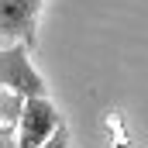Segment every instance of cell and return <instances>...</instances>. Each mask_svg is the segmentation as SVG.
Instances as JSON below:
<instances>
[{
    "instance_id": "cell-1",
    "label": "cell",
    "mask_w": 148,
    "mask_h": 148,
    "mask_svg": "<svg viewBox=\"0 0 148 148\" xmlns=\"http://www.w3.org/2000/svg\"><path fill=\"white\" fill-rule=\"evenodd\" d=\"M31 48L24 45H3L0 48V90H10L24 100H35V97H48V86H45V76L35 69Z\"/></svg>"
},
{
    "instance_id": "cell-2",
    "label": "cell",
    "mask_w": 148,
    "mask_h": 148,
    "mask_svg": "<svg viewBox=\"0 0 148 148\" xmlns=\"http://www.w3.org/2000/svg\"><path fill=\"white\" fill-rule=\"evenodd\" d=\"M62 114L55 110V103L48 97H35L24 103L21 124H17V148H45L62 127Z\"/></svg>"
},
{
    "instance_id": "cell-3",
    "label": "cell",
    "mask_w": 148,
    "mask_h": 148,
    "mask_svg": "<svg viewBox=\"0 0 148 148\" xmlns=\"http://www.w3.org/2000/svg\"><path fill=\"white\" fill-rule=\"evenodd\" d=\"M38 14L41 0H0V35L10 38V45L35 48Z\"/></svg>"
},
{
    "instance_id": "cell-4",
    "label": "cell",
    "mask_w": 148,
    "mask_h": 148,
    "mask_svg": "<svg viewBox=\"0 0 148 148\" xmlns=\"http://www.w3.org/2000/svg\"><path fill=\"white\" fill-rule=\"evenodd\" d=\"M24 97L10 93V90H0V134H10L17 124H21V114H24Z\"/></svg>"
},
{
    "instance_id": "cell-5",
    "label": "cell",
    "mask_w": 148,
    "mask_h": 148,
    "mask_svg": "<svg viewBox=\"0 0 148 148\" xmlns=\"http://www.w3.org/2000/svg\"><path fill=\"white\" fill-rule=\"evenodd\" d=\"M45 148H69V127L62 124V127H59V134H55V138H52Z\"/></svg>"
},
{
    "instance_id": "cell-6",
    "label": "cell",
    "mask_w": 148,
    "mask_h": 148,
    "mask_svg": "<svg viewBox=\"0 0 148 148\" xmlns=\"http://www.w3.org/2000/svg\"><path fill=\"white\" fill-rule=\"evenodd\" d=\"M0 148H17V138H10V134H0Z\"/></svg>"
}]
</instances>
